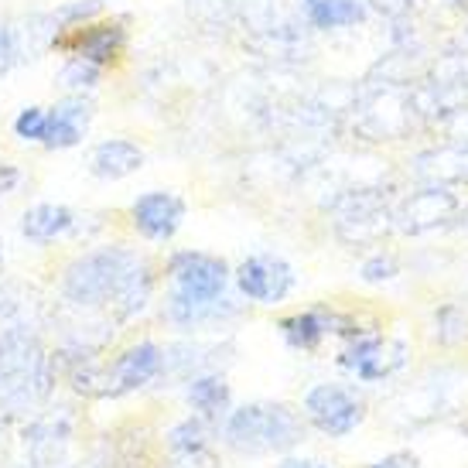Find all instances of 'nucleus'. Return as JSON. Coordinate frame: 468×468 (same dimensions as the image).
Masks as SVG:
<instances>
[{"mask_svg":"<svg viewBox=\"0 0 468 468\" xmlns=\"http://www.w3.org/2000/svg\"><path fill=\"white\" fill-rule=\"evenodd\" d=\"M168 448L182 458H196L208 448V420L202 417H188L182 424L168 431Z\"/></svg>","mask_w":468,"mask_h":468,"instance_id":"6ab92c4d","label":"nucleus"},{"mask_svg":"<svg viewBox=\"0 0 468 468\" xmlns=\"http://www.w3.org/2000/svg\"><path fill=\"white\" fill-rule=\"evenodd\" d=\"M144 168V151L133 141L123 137H110V141L96 144L90 157V171L103 182H120L133 171Z\"/></svg>","mask_w":468,"mask_h":468,"instance_id":"ddd939ff","label":"nucleus"},{"mask_svg":"<svg viewBox=\"0 0 468 468\" xmlns=\"http://www.w3.org/2000/svg\"><path fill=\"white\" fill-rule=\"evenodd\" d=\"M338 366L363 383H383L407 366V342L387 338L379 332H359L338 352Z\"/></svg>","mask_w":468,"mask_h":468,"instance_id":"6e6552de","label":"nucleus"},{"mask_svg":"<svg viewBox=\"0 0 468 468\" xmlns=\"http://www.w3.org/2000/svg\"><path fill=\"white\" fill-rule=\"evenodd\" d=\"M45 123H48V110L41 106H25L17 120H14V137L25 144H41L45 137Z\"/></svg>","mask_w":468,"mask_h":468,"instance_id":"5701e85b","label":"nucleus"},{"mask_svg":"<svg viewBox=\"0 0 468 468\" xmlns=\"http://www.w3.org/2000/svg\"><path fill=\"white\" fill-rule=\"evenodd\" d=\"M127 17H96L76 27H58L48 41V48L69 55V58H86L92 66L110 69L120 62V55L127 52Z\"/></svg>","mask_w":468,"mask_h":468,"instance_id":"39448f33","label":"nucleus"},{"mask_svg":"<svg viewBox=\"0 0 468 468\" xmlns=\"http://www.w3.org/2000/svg\"><path fill=\"white\" fill-rule=\"evenodd\" d=\"M103 79V69L86 62V58H66V66L58 69V86L69 92H92Z\"/></svg>","mask_w":468,"mask_h":468,"instance_id":"aec40b11","label":"nucleus"},{"mask_svg":"<svg viewBox=\"0 0 468 468\" xmlns=\"http://www.w3.org/2000/svg\"><path fill=\"white\" fill-rule=\"evenodd\" d=\"M277 328H281V335H284V342L291 346V349L298 352H314L322 342H325L328 335H359L363 328L352 322L349 314H338V312H298V314H287V318H281L277 322Z\"/></svg>","mask_w":468,"mask_h":468,"instance_id":"9d476101","label":"nucleus"},{"mask_svg":"<svg viewBox=\"0 0 468 468\" xmlns=\"http://www.w3.org/2000/svg\"><path fill=\"white\" fill-rule=\"evenodd\" d=\"M277 468H332L325 462H314V458H284Z\"/></svg>","mask_w":468,"mask_h":468,"instance_id":"cd10ccee","label":"nucleus"},{"mask_svg":"<svg viewBox=\"0 0 468 468\" xmlns=\"http://www.w3.org/2000/svg\"><path fill=\"white\" fill-rule=\"evenodd\" d=\"M171 298L198 301V304H216L226 298L229 287V267L222 257L202 253V250H178L168 261Z\"/></svg>","mask_w":468,"mask_h":468,"instance_id":"423d86ee","label":"nucleus"},{"mask_svg":"<svg viewBox=\"0 0 468 468\" xmlns=\"http://www.w3.org/2000/svg\"><path fill=\"white\" fill-rule=\"evenodd\" d=\"M103 7L106 0H69V4H62L48 17H52L55 31H58V27H76V25H86V21H96L103 14Z\"/></svg>","mask_w":468,"mask_h":468,"instance_id":"412c9836","label":"nucleus"},{"mask_svg":"<svg viewBox=\"0 0 468 468\" xmlns=\"http://www.w3.org/2000/svg\"><path fill=\"white\" fill-rule=\"evenodd\" d=\"M236 308L229 304V298L216 301V304H198V301H182V298H168V322L171 325L185 328H202V325H216L222 318H233Z\"/></svg>","mask_w":468,"mask_h":468,"instance_id":"a211bd4d","label":"nucleus"},{"mask_svg":"<svg viewBox=\"0 0 468 468\" xmlns=\"http://www.w3.org/2000/svg\"><path fill=\"white\" fill-rule=\"evenodd\" d=\"M154 271L147 257L127 247H100L82 253L62 273V294L79 308H113L117 318H133L147 308Z\"/></svg>","mask_w":468,"mask_h":468,"instance_id":"f257e3e1","label":"nucleus"},{"mask_svg":"<svg viewBox=\"0 0 468 468\" xmlns=\"http://www.w3.org/2000/svg\"><path fill=\"white\" fill-rule=\"evenodd\" d=\"M92 113L96 106L86 92H69L66 100H58L55 106H48V123H45V137H41V147L48 151H69L82 144L86 131L92 123Z\"/></svg>","mask_w":468,"mask_h":468,"instance_id":"9b49d317","label":"nucleus"},{"mask_svg":"<svg viewBox=\"0 0 468 468\" xmlns=\"http://www.w3.org/2000/svg\"><path fill=\"white\" fill-rule=\"evenodd\" d=\"M369 468H424V465H420V458L414 452H390V455L373 462Z\"/></svg>","mask_w":468,"mask_h":468,"instance_id":"a878e982","label":"nucleus"},{"mask_svg":"<svg viewBox=\"0 0 468 468\" xmlns=\"http://www.w3.org/2000/svg\"><path fill=\"white\" fill-rule=\"evenodd\" d=\"M131 222L144 239L168 243L171 236L182 229L185 202L175 192H147L131 206Z\"/></svg>","mask_w":468,"mask_h":468,"instance_id":"f8f14e48","label":"nucleus"},{"mask_svg":"<svg viewBox=\"0 0 468 468\" xmlns=\"http://www.w3.org/2000/svg\"><path fill=\"white\" fill-rule=\"evenodd\" d=\"M0 273H4V243H0Z\"/></svg>","mask_w":468,"mask_h":468,"instance_id":"c85d7f7f","label":"nucleus"},{"mask_svg":"<svg viewBox=\"0 0 468 468\" xmlns=\"http://www.w3.org/2000/svg\"><path fill=\"white\" fill-rule=\"evenodd\" d=\"M161 369H165V352L157 349L154 342H137L120 352L110 366L90 363L86 369H76L72 383L86 397H123V393L147 387Z\"/></svg>","mask_w":468,"mask_h":468,"instance_id":"20e7f679","label":"nucleus"},{"mask_svg":"<svg viewBox=\"0 0 468 468\" xmlns=\"http://www.w3.org/2000/svg\"><path fill=\"white\" fill-rule=\"evenodd\" d=\"M21 62V41H17V27L0 21V76H7L14 66Z\"/></svg>","mask_w":468,"mask_h":468,"instance_id":"393cba45","label":"nucleus"},{"mask_svg":"<svg viewBox=\"0 0 468 468\" xmlns=\"http://www.w3.org/2000/svg\"><path fill=\"white\" fill-rule=\"evenodd\" d=\"M434 325H438L434 338H438L441 346H455V342H462V338L468 335V318L458 312L455 304H444L441 312H438V318H434Z\"/></svg>","mask_w":468,"mask_h":468,"instance_id":"4be33fe9","label":"nucleus"},{"mask_svg":"<svg viewBox=\"0 0 468 468\" xmlns=\"http://www.w3.org/2000/svg\"><path fill=\"white\" fill-rule=\"evenodd\" d=\"M76 226V212L69 206H55V202H41L31 206L21 216V233L31 243H55L58 236H66Z\"/></svg>","mask_w":468,"mask_h":468,"instance_id":"2eb2a0df","label":"nucleus"},{"mask_svg":"<svg viewBox=\"0 0 468 468\" xmlns=\"http://www.w3.org/2000/svg\"><path fill=\"white\" fill-rule=\"evenodd\" d=\"M233 277L239 294L247 301H257V304H281L298 287L294 267L277 253H253L236 267Z\"/></svg>","mask_w":468,"mask_h":468,"instance_id":"1a4fd4ad","label":"nucleus"},{"mask_svg":"<svg viewBox=\"0 0 468 468\" xmlns=\"http://www.w3.org/2000/svg\"><path fill=\"white\" fill-rule=\"evenodd\" d=\"M301 414L314 431H322L325 438H349L352 431L366 420V403L338 383H318L304 393Z\"/></svg>","mask_w":468,"mask_h":468,"instance_id":"0eeeda50","label":"nucleus"},{"mask_svg":"<svg viewBox=\"0 0 468 468\" xmlns=\"http://www.w3.org/2000/svg\"><path fill=\"white\" fill-rule=\"evenodd\" d=\"M400 273V263H397V257H390V253H373L369 261H363V267H359V277H363L366 284H383V281H393Z\"/></svg>","mask_w":468,"mask_h":468,"instance_id":"b1692460","label":"nucleus"},{"mask_svg":"<svg viewBox=\"0 0 468 468\" xmlns=\"http://www.w3.org/2000/svg\"><path fill=\"white\" fill-rule=\"evenodd\" d=\"M52 359L35 332L4 328L0 332V403L7 410H31L52 390Z\"/></svg>","mask_w":468,"mask_h":468,"instance_id":"f03ea898","label":"nucleus"},{"mask_svg":"<svg viewBox=\"0 0 468 468\" xmlns=\"http://www.w3.org/2000/svg\"><path fill=\"white\" fill-rule=\"evenodd\" d=\"M21 185V168L14 165H0V198H7Z\"/></svg>","mask_w":468,"mask_h":468,"instance_id":"bb28decb","label":"nucleus"},{"mask_svg":"<svg viewBox=\"0 0 468 468\" xmlns=\"http://www.w3.org/2000/svg\"><path fill=\"white\" fill-rule=\"evenodd\" d=\"M222 438L239 455H271L294 448L304 438V420L287 403H243L226 414Z\"/></svg>","mask_w":468,"mask_h":468,"instance_id":"7ed1b4c3","label":"nucleus"},{"mask_svg":"<svg viewBox=\"0 0 468 468\" xmlns=\"http://www.w3.org/2000/svg\"><path fill=\"white\" fill-rule=\"evenodd\" d=\"M185 397H188L192 410L202 420H219V417L229 414V403H233V390H229L226 377H219V373H198V377H192Z\"/></svg>","mask_w":468,"mask_h":468,"instance_id":"4468645a","label":"nucleus"},{"mask_svg":"<svg viewBox=\"0 0 468 468\" xmlns=\"http://www.w3.org/2000/svg\"><path fill=\"white\" fill-rule=\"evenodd\" d=\"M304 14L322 31L352 27L366 21V0H304Z\"/></svg>","mask_w":468,"mask_h":468,"instance_id":"f3484780","label":"nucleus"},{"mask_svg":"<svg viewBox=\"0 0 468 468\" xmlns=\"http://www.w3.org/2000/svg\"><path fill=\"white\" fill-rule=\"evenodd\" d=\"M444 212H455V198L448 192H438V188H428V192H417L400 212V229L407 233H424L431 226H438Z\"/></svg>","mask_w":468,"mask_h":468,"instance_id":"dca6fc26","label":"nucleus"}]
</instances>
